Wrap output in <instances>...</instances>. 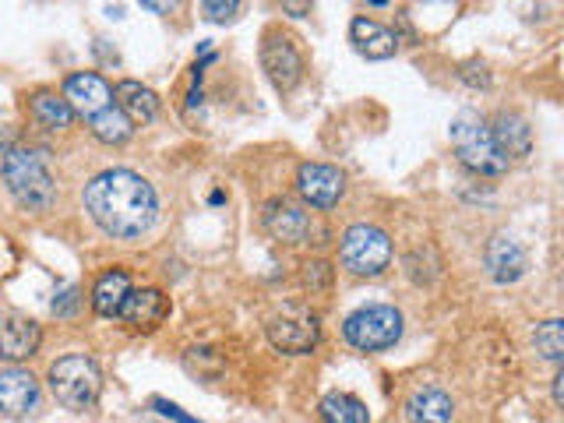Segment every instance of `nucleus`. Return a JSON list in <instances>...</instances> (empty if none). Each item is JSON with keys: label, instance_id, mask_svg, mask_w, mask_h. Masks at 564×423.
<instances>
[{"label": "nucleus", "instance_id": "obj_1", "mask_svg": "<svg viewBox=\"0 0 564 423\" xmlns=\"http://www.w3.org/2000/svg\"><path fill=\"white\" fill-rule=\"evenodd\" d=\"M85 212L113 240H138L159 216L156 187L134 170H103L85 184Z\"/></svg>", "mask_w": 564, "mask_h": 423}, {"label": "nucleus", "instance_id": "obj_2", "mask_svg": "<svg viewBox=\"0 0 564 423\" xmlns=\"http://www.w3.org/2000/svg\"><path fill=\"white\" fill-rule=\"evenodd\" d=\"M0 177H4V184H8L11 198H15L25 212H32V216L50 212L53 201H57V180H53L43 152H36V149H8L4 152Z\"/></svg>", "mask_w": 564, "mask_h": 423}, {"label": "nucleus", "instance_id": "obj_3", "mask_svg": "<svg viewBox=\"0 0 564 423\" xmlns=\"http://www.w3.org/2000/svg\"><path fill=\"white\" fill-rule=\"evenodd\" d=\"M46 381H50L53 399L64 409H75V413L92 409L99 402V392H103V371L85 353H67V357L53 360Z\"/></svg>", "mask_w": 564, "mask_h": 423}, {"label": "nucleus", "instance_id": "obj_4", "mask_svg": "<svg viewBox=\"0 0 564 423\" xmlns=\"http://www.w3.org/2000/svg\"><path fill=\"white\" fill-rule=\"evenodd\" d=\"M448 134H452V145H455V152H459L462 166H469V170L480 173V177H501V173L512 166L498 149H494L490 127L480 113L462 110L459 117L452 120V131Z\"/></svg>", "mask_w": 564, "mask_h": 423}, {"label": "nucleus", "instance_id": "obj_5", "mask_svg": "<svg viewBox=\"0 0 564 423\" xmlns=\"http://www.w3.org/2000/svg\"><path fill=\"white\" fill-rule=\"evenodd\" d=\"M339 261L349 275L357 279H374L392 265V237L381 226L357 223L342 233L339 244Z\"/></svg>", "mask_w": 564, "mask_h": 423}, {"label": "nucleus", "instance_id": "obj_6", "mask_svg": "<svg viewBox=\"0 0 564 423\" xmlns=\"http://www.w3.org/2000/svg\"><path fill=\"white\" fill-rule=\"evenodd\" d=\"M342 335H346L349 346L364 349V353H381V349L395 346L402 339V314L388 304L360 307L346 318Z\"/></svg>", "mask_w": 564, "mask_h": 423}, {"label": "nucleus", "instance_id": "obj_7", "mask_svg": "<svg viewBox=\"0 0 564 423\" xmlns=\"http://www.w3.org/2000/svg\"><path fill=\"white\" fill-rule=\"evenodd\" d=\"M268 342H272L279 353H290V357H304L321 342V321L314 311H307L304 304H282L279 311L268 318L265 325Z\"/></svg>", "mask_w": 564, "mask_h": 423}, {"label": "nucleus", "instance_id": "obj_8", "mask_svg": "<svg viewBox=\"0 0 564 423\" xmlns=\"http://www.w3.org/2000/svg\"><path fill=\"white\" fill-rule=\"evenodd\" d=\"M261 67H265L268 82L279 92H290L293 85L304 78V53H300L297 39L286 36V32L272 29L265 32V43H261Z\"/></svg>", "mask_w": 564, "mask_h": 423}, {"label": "nucleus", "instance_id": "obj_9", "mask_svg": "<svg viewBox=\"0 0 564 423\" xmlns=\"http://www.w3.org/2000/svg\"><path fill=\"white\" fill-rule=\"evenodd\" d=\"M64 99L75 110V117L92 120L113 106V89L96 71H75V75L64 78Z\"/></svg>", "mask_w": 564, "mask_h": 423}, {"label": "nucleus", "instance_id": "obj_10", "mask_svg": "<svg viewBox=\"0 0 564 423\" xmlns=\"http://www.w3.org/2000/svg\"><path fill=\"white\" fill-rule=\"evenodd\" d=\"M39 342H43V328L39 321L25 318V314H0V360L18 367L22 360L36 357Z\"/></svg>", "mask_w": 564, "mask_h": 423}, {"label": "nucleus", "instance_id": "obj_11", "mask_svg": "<svg viewBox=\"0 0 564 423\" xmlns=\"http://www.w3.org/2000/svg\"><path fill=\"white\" fill-rule=\"evenodd\" d=\"M297 191L307 205L332 208L346 194V177H342V170H335L328 163H304L297 170Z\"/></svg>", "mask_w": 564, "mask_h": 423}, {"label": "nucleus", "instance_id": "obj_12", "mask_svg": "<svg viewBox=\"0 0 564 423\" xmlns=\"http://www.w3.org/2000/svg\"><path fill=\"white\" fill-rule=\"evenodd\" d=\"M39 406V381L25 367H4L0 371V416L22 420Z\"/></svg>", "mask_w": 564, "mask_h": 423}, {"label": "nucleus", "instance_id": "obj_13", "mask_svg": "<svg viewBox=\"0 0 564 423\" xmlns=\"http://www.w3.org/2000/svg\"><path fill=\"white\" fill-rule=\"evenodd\" d=\"M261 226H265L268 237L279 240V244H304V240L311 237V216L286 198L268 201L265 212H261Z\"/></svg>", "mask_w": 564, "mask_h": 423}, {"label": "nucleus", "instance_id": "obj_14", "mask_svg": "<svg viewBox=\"0 0 564 423\" xmlns=\"http://www.w3.org/2000/svg\"><path fill=\"white\" fill-rule=\"evenodd\" d=\"M526 268H529V258L512 233H498V237L487 244V272L494 282L512 286V282H519L522 275H526Z\"/></svg>", "mask_w": 564, "mask_h": 423}, {"label": "nucleus", "instance_id": "obj_15", "mask_svg": "<svg viewBox=\"0 0 564 423\" xmlns=\"http://www.w3.org/2000/svg\"><path fill=\"white\" fill-rule=\"evenodd\" d=\"M349 43H353V50L367 60H388V57H395V50H399V36H395L392 29H385L381 22L364 18V15H357L353 22H349Z\"/></svg>", "mask_w": 564, "mask_h": 423}, {"label": "nucleus", "instance_id": "obj_16", "mask_svg": "<svg viewBox=\"0 0 564 423\" xmlns=\"http://www.w3.org/2000/svg\"><path fill=\"white\" fill-rule=\"evenodd\" d=\"M490 141L508 163H515V159H526L533 149V127L522 113H498V120L490 127Z\"/></svg>", "mask_w": 564, "mask_h": 423}, {"label": "nucleus", "instance_id": "obj_17", "mask_svg": "<svg viewBox=\"0 0 564 423\" xmlns=\"http://www.w3.org/2000/svg\"><path fill=\"white\" fill-rule=\"evenodd\" d=\"M402 416H406V423H452L455 402L445 388L427 385L409 395L406 406H402Z\"/></svg>", "mask_w": 564, "mask_h": 423}, {"label": "nucleus", "instance_id": "obj_18", "mask_svg": "<svg viewBox=\"0 0 564 423\" xmlns=\"http://www.w3.org/2000/svg\"><path fill=\"white\" fill-rule=\"evenodd\" d=\"M170 314V300H166L163 290L156 286H145V290H131L120 307V318L131 328H156L159 321Z\"/></svg>", "mask_w": 564, "mask_h": 423}, {"label": "nucleus", "instance_id": "obj_19", "mask_svg": "<svg viewBox=\"0 0 564 423\" xmlns=\"http://www.w3.org/2000/svg\"><path fill=\"white\" fill-rule=\"evenodd\" d=\"M113 99H117V110L124 113L131 124H152V120L159 117V96L149 89V85L134 82V78L117 82Z\"/></svg>", "mask_w": 564, "mask_h": 423}, {"label": "nucleus", "instance_id": "obj_20", "mask_svg": "<svg viewBox=\"0 0 564 423\" xmlns=\"http://www.w3.org/2000/svg\"><path fill=\"white\" fill-rule=\"evenodd\" d=\"M127 293H131V275L124 268H110L96 282V290H92V307H96L99 318H120V307H124Z\"/></svg>", "mask_w": 564, "mask_h": 423}, {"label": "nucleus", "instance_id": "obj_21", "mask_svg": "<svg viewBox=\"0 0 564 423\" xmlns=\"http://www.w3.org/2000/svg\"><path fill=\"white\" fill-rule=\"evenodd\" d=\"M29 113L46 131H64V127H71V120H75V110H71L67 99L57 96V92H36L29 103Z\"/></svg>", "mask_w": 564, "mask_h": 423}, {"label": "nucleus", "instance_id": "obj_22", "mask_svg": "<svg viewBox=\"0 0 564 423\" xmlns=\"http://www.w3.org/2000/svg\"><path fill=\"white\" fill-rule=\"evenodd\" d=\"M318 413L325 423H371V413H367L364 402L346 392H328L325 399H321Z\"/></svg>", "mask_w": 564, "mask_h": 423}, {"label": "nucleus", "instance_id": "obj_23", "mask_svg": "<svg viewBox=\"0 0 564 423\" xmlns=\"http://www.w3.org/2000/svg\"><path fill=\"white\" fill-rule=\"evenodd\" d=\"M89 131L96 134L103 145H110V149H117V145H127L134 134V124L124 117V113L117 110V106H110V110H103L99 117L89 120Z\"/></svg>", "mask_w": 564, "mask_h": 423}, {"label": "nucleus", "instance_id": "obj_24", "mask_svg": "<svg viewBox=\"0 0 564 423\" xmlns=\"http://www.w3.org/2000/svg\"><path fill=\"white\" fill-rule=\"evenodd\" d=\"M533 346H536V353H540L543 360H550V364H561V357H564V325H561V318H550V321H543V325H536Z\"/></svg>", "mask_w": 564, "mask_h": 423}, {"label": "nucleus", "instance_id": "obj_25", "mask_svg": "<svg viewBox=\"0 0 564 423\" xmlns=\"http://www.w3.org/2000/svg\"><path fill=\"white\" fill-rule=\"evenodd\" d=\"M332 279H335V268L328 261H307L304 265V286L311 293H328L332 290Z\"/></svg>", "mask_w": 564, "mask_h": 423}, {"label": "nucleus", "instance_id": "obj_26", "mask_svg": "<svg viewBox=\"0 0 564 423\" xmlns=\"http://www.w3.org/2000/svg\"><path fill=\"white\" fill-rule=\"evenodd\" d=\"M78 304H82V300H78V286H67V290L53 300V314H57V318H75Z\"/></svg>", "mask_w": 564, "mask_h": 423}, {"label": "nucleus", "instance_id": "obj_27", "mask_svg": "<svg viewBox=\"0 0 564 423\" xmlns=\"http://www.w3.org/2000/svg\"><path fill=\"white\" fill-rule=\"evenodd\" d=\"M201 15L208 18V22H233V18L240 15V4H201Z\"/></svg>", "mask_w": 564, "mask_h": 423}, {"label": "nucleus", "instance_id": "obj_28", "mask_svg": "<svg viewBox=\"0 0 564 423\" xmlns=\"http://www.w3.org/2000/svg\"><path fill=\"white\" fill-rule=\"evenodd\" d=\"M152 406H156L159 413H163L166 420H173V423H201V420H194V416H187L184 409H180V406H173V402H166V399H156V402H152Z\"/></svg>", "mask_w": 564, "mask_h": 423}, {"label": "nucleus", "instance_id": "obj_29", "mask_svg": "<svg viewBox=\"0 0 564 423\" xmlns=\"http://www.w3.org/2000/svg\"><path fill=\"white\" fill-rule=\"evenodd\" d=\"M282 11H290L293 18H304L311 15V4H282Z\"/></svg>", "mask_w": 564, "mask_h": 423}, {"label": "nucleus", "instance_id": "obj_30", "mask_svg": "<svg viewBox=\"0 0 564 423\" xmlns=\"http://www.w3.org/2000/svg\"><path fill=\"white\" fill-rule=\"evenodd\" d=\"M561 402H564V374L557 371L554 374V406H561Z\"/></svg>", "mask_w": 564, "mask_h": 423}]
</instances>
